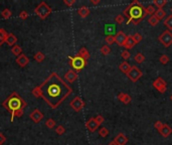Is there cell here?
I'll list each match as a JSON object with an SVG mask.
<instances>
[{
  "mask_svg": "<svg viewBox=\"0 0 172 145\" xmlns=\"http://www.w3.org/2000/svg\"><path fill=\"white\" fill-rule=\"evenodd\" d=\"M7 31L4 28H0V46L5 42V38L7 36Z\"/></svg>",
  "mask_w": 172,
  "mask_h": 145,
  "instance_id": "26",
  "label": "cell"
},
{
  "mask_svg": "<svg viewBox=\"0 0 172 145\" xmlns=\"http://www.w3.org/2000/svg\"><path fill=\"white\" fill-rule=\"evenodd\" d=\"M121 57L123 58V60H124V62H127V60H129L131 57L130 52H128V50H124V52H122V54H121Z\"/></svg>",
  "mask_w": 172,
  "mask_h": 145,
  "instance_id": "42",
  "label": "cell"
},
{
  "mask_svg": "<svg viewBox=\"0 0 172 145\" xmlns=\"http://www.w3.org/2000/svg\"><path fill=\"white\" fill-rule=\"evenodd\" d=\"M167 0H153V5L158 7V9H162L165 5L167 4Z\"/></svg>",
  "mask_w": 172,
  "mask_h": 145,
  "instance_id": "23",
  "label": "cell"
},
{
  "mask_svg": "<svg viewBox=\"0 0 172 145\" xmlns=\"http://www.w3.org/2000/svg\"><path fill=\"white\" fill-rule=\"evenodd\" d=\"M34 59H35V61L37 63H41V62H44V61L46 56H44L41 52H37L35 54H34Z\"/></svg>",
  "mask_w": 172,
  "mask_h": 145,
  "instance_id": "29",
  "label": "cell"
},
{
  "mask_svg": "<svg viewBox=\"0 0 172 145\" xmlns=\"http://www.w3.org/2000/svg\"><path fill=\"white\" fill-rule=\"evenodd\" d=\"M159 133L161 134V136H162V137L167 138L172 133V128L169 125H167V124H164V127L161 129V131L159 132Z\"/></svg>",
  "mask_w": 172,
  "mask_h": 145,
  "instance_id": "19",
  "label": "cell"
},
{
  "mask_svg": "<svg viewBox=\"0 0 172 145\" xmlns=\"http://www.w3.org/2000/svg\"><path fill=\"white\" fill-rule=\"evenodd\" d=\"M23 112H24V109H20L18 110L17 112H15V115H14V117H21L22 115H23Z\"/></svg>",
  "mask_w": 172,
  "mask_h": 145,
  "instance_id": "48",
  "label": "cell"
},
{
  "mask_svg": "<svg viewBox=\"0 0 172 145\" xmlns=\"http://www.w3.org/2000/svg\"><path fill=\"white\" fill-rule=\"evenodd\" d=\"M158 40L165 46V48H169L172 44V32L169 31V30H164V31L159 35Z\"/></svg>",
  "mask_w": 172,
  "mask_h": 145,
  "instance_id": "6",
  "label": "cell"
},
{
  "mask_svg": "<svg viewBox=\"0 0 172 145\" xmlns=\"http://www.w3.org/2000/svg\"><path fill=\"white\" fill-rule=\"evenodd\" d=\"M170 10H171V12H172V8H171V9H170Z\"/></svg>",
  "mask_w": 172,
  "mask_h": 145,
  "instance_id": "53",
  "label": "cell"
},
{
  "mask_svg": "<svg viewBox=\"0 0 172 145\" xmlns=\"http://www.w3.org/2000/svg\"><path fill=\"white\" fill-rule=\"evenodd\" d=\"M32 95L34 96V97H36V98H39V97H41V91H40V89H39V87H36V88H34L33 90H32Z\"/></svg>",
  "mask_w": 172,
  "mask_h": 145,
  "instance_id": "41",
  "label": "cell"
},
{
  "mask_svg": "<svg viewBox=\"0 0 172 145\" xmlns=\"http://www.w3.org/2000/svg\"><path fill=\"white\" fill-rule=\"evenodd\" d=\"M143 76V73L137 68L136 66H132L131 67V70L129 71V73L127 74V77L129 78L130 81H132L133 83H136L139 79Z\"/></svg>",
  "mask_w": 172,
  "mask_h": 145,
  "instance_id": "7",
  "label": "cell"
},
{
  "mask_svg": "<svg viewBox=\"0 0 172 145\" xmlns=\"http://www.w3.org/2000/svg\"><path fill=\"white\" fill-rule=\"evenodd\" d=\"M3 107L6 110L11 113V121H13L14 119V115H15V112H17L20 109H24L26 107V102L18 95L16 92H13L5 101L3 102Z\"/></svg>",
  "mask_w": 172,
  "mask_h": 145,
  "instance_id": "3",
  "label": "cell"
},
{
  "mask_svg": "<svg viewBox=\"0 0 172 145\" xmlns=\"http://www.w3.org/2000/svg\"><path fill=\"white\" fill-rule=\"evenodd\" d=\"M108 145H116V143H115L114 141H112V142H110V143L108 144Z\"/></svg>",
  "mask_w": 172,
  "mask_h": 145,
  "instance_id": "51",
  "label": "cell"
},
{
  "mask_svg": "<svg viewBox=\"0 0 172 145\" xmlns=\"http://www.w3.org/2000/svg\"><path fill=\"white\" fill-rule=\"evenodd\" d=\"M69 106H71V107L73 108V109L75 110V112H80L84 107H85V102L82 100L81 97L77 96V97L73 98V99L71 101V103H69Z\"/></svg>",
  "mask_w": 172,
  "mask_h": 145,
  "instance_id": "9",
  "label": "cell"
},
{
  "mask_svg": "<svg viewBox=\"0 0 172 145\" xmlns=\"http://www.w3.org/2000/svg\"><path fill=\"white\" fill-rule=\"evenodd\" d=\"M154 16L160 21L161 19H163V18L166 16V12H165V10H163V9H157L154 14Z\"/></svg>",
  "mask_w": 172,
  "mask_h": 145,
  "instance_id": "24",
  "label": "cell"
},
{
  "mask_svg": "<svg viewBox=\"0 0 172 145\" xmlns=\"http://www.w3.org/2000/svg\"><path fill=\"white\" fill-rule=\"evenodd\" d=\"M118 100L120 102H122L123 104H125V105H127V104L131 103V101H132V98L130 97V95H128V94L126 93H120L118 94Z\"/></svg>",
  "mask_w": 172,
  "mask_h": 145,
  "instance_id": "16",
  "label": "cell"
},
{
  "mask_svg": "<svg viewBox=\"0 0 172 145\" xmlns=\"http://www.w3.org/2000/svg\"><path fill=\"white\" fill-rule=\"evenodd\" d=\"M154 127H155V129H157L159 132H160L161 129L164 127V123H162L161 121H156V122H155V124H154Z\"/></svg>",
  "mask_w": 172,
  "mask_h": 145,
  "instance_id": "43",
  "label": "cell"
},
{
  "mask_svg": "<svg viewBox=\"0 0 172 145\" xmlns=\"http://www.w3.org/2000/svg\"><path fill=\"white\" fill-rule=\"evenodd\" d=\"M38 87L41 91V98L52 109H56L73 93L71 86L67 85L56 73L50 74V77Z\"/></svg>",
  "mask_w": 172,
  "mask_h": 145,
  "instance_id": "1",
  "label": "cell"
},
{
  "mask_svg": "<svg viewBox=\"0 0 172 145\" xmlns=\"http://www.w3.org/2000/svg\"><path fill=\"white\" fill-rule=\"evenodd\" d=\"M134 60H135V62H136L137 64H142V63L145 61V57H144V54H143L138 52V54L134 57Z\"/></svg>",
  "mask_w": 172,
  "mask_h": 145,
  "instance_id": "28",
  "label": "cell"
},
{
  "mask_svg": "<svg viewBox=\"0 0 172 145\" xmlns=\"http://www.w3.org/2000/svg\"><path fill=\"white\" fill-rule=\"evenodd\" d=\"M119 70L121 71L122 73H124V74H128L129 73V71L131 70V66H130V64H129L128 62H123V63H121L120 65H119Z\"/></svg>",
  "mask_w": 172,
  "mask_h": 145,
  "instance_id": "20",
  "label": "cell"
},
{
  "mask_svg": "<svg viewBox=\"0 0 172 145\" xmlns=\"http://www.w3.org/2000/svg\"><path fill=\"white\" fill-rule=\"evenodd\" d=\"M91 3L94 4V5H97V4L100 3V0H91Z\"/></svg>",
  "mask_w": 172,
  "mask_h": 145,
  "instance_id": "50",
  "label": "cell"
},
{
  "mask_svg": "<svg viewBox=\"0 0 172 145\" xmlns=\"http://www.w3.org/2000/svg\"><path fill=\"white\" fill-rule=\"evenodd\" d=\"M156 12V8L154 5H148L147 7H145V13L150 14V15H154Z\"/></svg>",
  "mask_w": 172,
  "mask_h": 145,
  "instance_id": "27",
  "label": "cell"
},
{
  "mask_svg": "<svg viewBox=\"0 0 172 145\" xmlns=\"http://www.w3.org/2000/svg\"><path fill=\"white\" fill-rule=\"evenodd\" d=\"M113 141L116 143V145H126L128 143V137H127L125 134L119 133L118 135L115 137V139Z\"/></svg>",
  "mask_w": 172,
  "mask_h": 145,
  "instance_id": "13",
  "label": "cell"
},
{
  "mask_svg": "<svg viewBox=\"0 0 172 145\" xmlns=\"http://www.w3.org/2000/svg\"><path fill=\"white\" fill-rule=\"evenodd\" d=\"M5 141H6L5 135H4V134H2V133H0V145L4 144V143H5Z\"/></svg>",
  "mask_w": 172,
  "mask_h": 145,
  "instance_id": "49",
  "label": "cell"
},
{
  "mask_svg": "<svg viewBox=\"0 0 172 145\" xmlns=\"http://www.w3.org/2000/svg\"><path fill=\"white\" fill-rule=\"evenodd\" d=\"M95 119H96V121L98 122V124H99V125H102V124L104 123V121H105V119H104V117H103V116H102V115H98V116H96Z\"/></svg>",
  "mask_w": 172,
  "mask_h": 145,
  "instance_id": "45",
  "label": "cell"
},
{
  "mask_svg": "<svg viewBox=\"0 0 172 145\" xmlns=\"http://www.w3.org/2000/svg\"><path fill=\"white\" fill-rule=\"evenodd\" d=\"M11 15H12L11 11H10V10L8 9V8H5V9L2 10L1 16H2L3 18H5V19H8V18H10V17H11Z\"/></svg>",
  "mask_w": 172,
  "mask_h": 145,
  "instance_id": "31",
  "label": "cell"
},
{
  "mask_svg": "<svg viewBox=\"0 0 172 145\" xmlns=\"http://www.w3.org/2000/svg\"><path fill=\"white\" fill-rule=\"evenodd\" d=\"M78 79V74L75 71L73 70H69L65 75V80L67 81L69 83H73L75 81H77Z\"/></svg>",
  "mask_w": 172,
  "mask_h": 145,
  "instance_id": "14",
  "label": "cell"
},
{
  "mask_svg": "<svg viewBox=\"0 0 172 145\" xmlns=\"http://www.w3.org/2000/svg\"><path fill=\"white\" fill-rule=\"evenodd\" d=\"M28 16H29V15H28L27 11H25V10H23V11H21V12H20V14H19V17L21 18V19H23V20L27 19Z\"/></svg>",
  "mask_w": 172,
  "mask_h": 145,
  "instance_id": "46",
  "label": "cell"
},
{
  "mask_svg": "<svg viewBox=\"0 0 172 145\" xmlns=\"http://www.w3.org/2000/svg\"><path fill=\"white\" fill-rule=\"evenodd\" d=\"M133 37V40L135 42V44H139V42H141L143 40V36L141 35L140 33H135L134 35H132Z\"/></svg>",
  "mask_w": 172,
  "mask_h": 145,
  "instance_id": "38",
  "label": "cell"
},
{
  "mask_svg": "<svg viewBox=\"0 0 172 145\" xmlns=\"http://www.w3.org/2000/svg\"><path fill=\"white\" fill-rule=\"evenodd\" d=\"M86 127H87V129L89 130L90 132H95L97 129H99L100 125L98 124V122L96 121L95 118H91V119H89L87 122H86Z\"/></svg>",
  "mask_w": 172,
  "mask_h": 145,
  "instance_id": "11",
  "label": "cell"
},
{
  "mask_svg": "<svg viewBox=\"0 0 172 145\" xmlns=\"http://www.w3.org/2000/svg\"><path fill=\"white\" fill-rule=\"evenodd\" d=\"M109 130L107 129L106 127H102L101 129H100V131H99V135L101 136V137H103V138H106L108 135H109Z\"/></svg>",
  "mask_w": 172,
  "mask_h": 145,
  "instance_id": "33",
  "label": "cell"
},
{
  "mask_svg": "<svg viewBox=\"0 0 172 145\" xmlns=\"http://www.w3.org/2000/svg\"><path fill=\"white\" fill-rule=\"evenodd\" d=\"M135 42L133 40V37H132V35H127V38H126V40H125V42H124V48H127V50H130V48H133L135 46Z\"/></svg>",
  "mask_w": 172,
  "mask_h": 145,
  "instance_id": "18",
  "label": "cell"
},
{
  "mask_svg": "<svg viewBox=\"0 0 172 145\" xmlns=\"http://www.w3.org/2000/svg\"><path fill=\"white\" fill-rule=\"evenodd\" d=\"M159 62L162 65H167L169 63V57L167 54H162V56L159 58Z\"/></svg>",
  "mask_w": 172,
  "mask_h": 145,
  "instance_id": "37",
  "label": "cell"
},
{
  "mask_svg": "<svg viewBox=\"0 0 172 145\" xmlns=\"http://www.w3.org/2000/svg\"><path fill=\"white\" fill-rule=\"evenodd\" d=\"M63 3L69 6V7H71V6H73L75 3V0H63Z\"/></svg>",
  "mask_w": 172,
  "mask_h": 145,
  "instance_id": "47",
  "label": "cell"
},
{
  "mask_svg": "<svg viewBox=\"0 0 172 145\" xmlns=\"http://www.w3.org/2000/svg\"><path fill=\"white\" fill-rule=\"evenodd\" d=\"M153 88L154 89H156L158 92H160V93H165L167 90V83L166 81H164V79H162L161 77L157 78L156 80H155L154 82H153L152 84Z\"/></svg>",
  "mask_w": 172,
  "mask_h": 145,
  "instance_id": "8",
  "label": "cell"
},
{
  "mask_svg": "<svg viewBox=\"0 0 172 145\" xmlns=\"http://www.w3.org/2000/svg\"><path fill=\"white\" fill-rule=\"evenodd\" d=\"M28 63H29V59H28L27 57L23 54H21L19 57L16 58V64H17L19 67H21V68L26 67L28 65Z\"/></svg>",
  "mask_w": 172,
  "mask_h": 145,
  "instance_id": "15",
  "label": "cell"
},
{
  "mask_svg": "<svg viewBox=\"0 0 172 145\" xmlns=\"http://www.w3.org/2000/svg\"><path fill=\"white\" fill-rule=\"evenodd\" d=\"M29 118L34 122V123H39L42 119H44V113L39 111L38 109H34L33 111L30 113Z\"/></svg>",
  "mask_w": 172,
  "mask_h": 145,
  "instance_id": "10",
  "label": "cell"
},
{
  "mask_svg": "<svg viewBox=\"0 0 172 145\" xmlns=\"http://www.w3.org/2000/svg\"><path fill=\"white\" fill-rule=\"evenodd\" d=\"M164 24H165V26L168 28L169 31L172 30V15H169L168 17L164 20Z\"/></svg>",
  "mask_w": 172,
  "mask_h": 145,
  "instance_id": "30",
  "label": "cell"
},
{
  "mask_svg": "<svg viewBox=\"0 0 172 145\" xmlns=\"http://www.w3.org/2000/svg\"><path fill=\"white\" fill-rule=\"evenodd\" d=\"M34 11H35V14L40 18V19H46V18L52 13V8H50V6L48 5L46 2L42 1L39 3V5L36 6Z\"/></svg>",
  "mask_w": 172,
  "mask_h": 145,
  "instance_id": "4",
  "label": "cell"
},
{
  "mask_svg": "<svg viewBox=\"0 0 172 145\" xmlns=\"http://www.w3.org/2000/svg\"><path fill=\"white\" fill-rule=\"evenodd\" d=\"M78 56H80L81 58H83L84 60L88 61L90 59V52H88V50L86 48H82L81 50H79V54H78Z\"/></svg>",
  "mask_w": 172,
  "mask_h": 145,
  "instance_id": "22",
  "label": "cell"
},
{
  "mask_svg": "<svg viewBox=\"0 0 172 145\" xmlns=\"http://www.w3.org/2000/svg\"><path fill=\"white\" fill-rule=\"evenodd\" d=\"M101 54H104V56H108V54H110V52H111V48H110L109 46H107V44H106V46H103L101 48Z\"/></svg>",
  "mask_w": 172,
  "mask_h": 145,
  "instance_id": "32",
  "label": "cell"
},
{
  "mask_svg": "<svg viewBox=\"0 0 172 145\" xmlns=\"http://www.w3.org/2000/svg\"><path fill=\"white\" fill-rule=\"evenodd\" d=\"M56 134H58V135H63V134L65 132V127H63V126L58 125L56 128Z\"/></svg>",
  "mask_w": 172,
  "mask_h": 145,
  "instance_id": "44",
  "label": "cell"
},
{
  "mask_svg": "<svg viewBox=\"0 0 172 145\" xmlns=\"http://www.w3.org/2000/svg\"><path fill=\"white\" fill-rule=\"evenodd\" d=\"M78 14H79L82 18H86L89 16L90 9L88 7H86V6H82V7L79 8V10H78Z\"/></svg>",
  "mask_w": 172,
  "mask_h": 145,
  "instance_id": "21",
  "label": "cell"
},
{
  "mask_svg": "<svg viewBox=\"0 0 172 145\" xmlns=\"http://www.w3.org/2000/svg\"><path fill=\"white\" fill-rule=\"evenodd\" d=\"M46 127H48V128H50V129H52V128L56 127V121H54V119H52V118H50V119L46 120Z\"/></svg>",
  "mask_w": 172,
  "mask_h": 145,
  "instance_id": "36",
  "label": "cell"
},
{
  "mask_svg": "<svg viewBox=\"0 0 172 145\" xmlns=\"http://www.w3.org/2000/svg\"><path fill=\"white\" fill-rule=\"evenodd\" d=\"M16 42H17V37H16L13 33H8L7 34V36H6V38H5V42L8 44V46L12 48V46H15Z\"/></svg>",
  "mask_w": 172,
  "mask_h": 145,
  "instance_id": "17",
  "label": "cell"
},
{
  "mask_svg": "<svg viewBox=\"0 0 172 145\" xmlns=\"http://www.w3.org/2000/svg\"><path fill=\"white\" fill-rule=\"evenodd\" d=\"M123 15L124 17H127V24H130L132 22L134 25H138L141 21L147 15L145 13V7L137 0H134L132 3H130L124 10H123Z\"/></svg>",
  "mask_w": 172,
  "mask_h": 145,
  "instance_id": "2",
  "label": "cell"
},
{
  "mask_svg": "<svg viewBox=\"0 0 172 145\" xmlns=\"http://www.w3.org/2000/svg\"><path fill=\"white\" fill-rule=\"evenodd\" d=\"M21 52H22V48H21V46H16V44H15V46L11 48L12 54H13V56H15V57H19L20 54H21Z\"/></svg>",
  "mask_w": 172,
  "mask_h": 145,
  "instance_id": "25",
  "label": "cell"
},
{
  "mask_svg": "<svg viewBox=\"0 0 172 145\" xmlns=\"http://www.w3.org/2000/svg\"><path fill=\"white\" fill-rule=\"evenodd\" d=\"M105 42H107V46H111L115 42V35H107L105 38Z\"/></svg>",
  "mask_w": 172,
  "mask_h": 145,
  "instance_id": "40",
  "label": "cell"
},
{
  "mask_svg": "<svg viewBox=\"0 0 172 145\" xmlns=\"http://www.w3.org/2000/svg\"><path fill=\"white\" fill-rule=\"evenodd\" d=\"M148 21H149V24H150L151 26H156L157 24H159V20L157 19L154 15L150 16V17H149V19H148Z\"/></svg>",
  "mask_w": 172,
  "mask_h": 145,
  "instance_id": "34",
  "label": "cell"
},
{
  "mask_svg": "<svg viewBox=\"0 0 172 145\" xmlns=\"http://www.w3.org/2000/svg\"><path fill=\"white\" fill-rule=\"evenodd\" d=\"M127 38V35L125 34V32H123L122 30L118 31L115 35V42L118 44L119 46H124V42Z\"/></svg>",
  "mask_w": 172,
  "mask_h": 145,
  "instance_id": "12",
  "label": "cell"
},
{
  "mask_svg": "<svg viewBox=\"0 0 172 145\" xmlns=\"http://www.w3.org/2000/svg\"><path fill=\"white\" fill-rule=\"evenodd\" d=\"M170 100L172 101V94H171V96H170Z\"/></svg>",
  "mask_w": 172,
  "mask_h": 145,
  "instance_id": "52",
  "label": "cell"
},
{
  "mask_svg": "<svg viewBox=\"0 0 172 145\" xmlns=\"http://www.w3.org/2000/svg\"><path fill=\"white\" fill-rule=\"evenodd\" d=\"M106 33H107V35H114V31H115V27L114 25H111V24H108V25H106Z\"/></svg>",
  "mask_w": 172,
  "mask_h": 145,
  "instance_id": "35",
  "label": "cell"
},
{
  "mask_svg": "<svg viewBox=\"0 0 172 145\" xmlns=\"http://www.w3.org/2000/svg\"><path fill=\"white\" fill-rule=\"evenodd\" d=\"M115 21H116V23L118 24H122L125 22V17L123 14H118V15L115 17Z\"/></svg>",
  "mask_w": 172,
  "mask_h": 145,
  "instance_id": "39",
  "label": "cell"
},
{
  "mask_svg": "<svg viewBox=\"0 0 172 145\" xmlns=\"http://www.w3.org/2000/svg\"><path fill=\"white\" fill-rule=\"evenodd\" d=\"M69 65H71V67L75 72L82 71L86 67V65H87V61L84 60V59L81 58L80 56L69 57Z\"/></svg>",
  "mask_w": 172,
  "mask_h": 145,
  "instance_id": "5",
  "label": "cell"
}]
</instances>
